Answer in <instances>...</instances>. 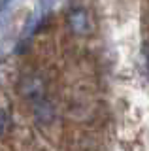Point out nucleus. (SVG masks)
I'll use <instances>...</instances> for the list:
<instances>
[{"instance_id":"nucleus-1","label":"nucleus","mask_w":149,"mask_h":151,"mask_svg":"<svg viewBox=\"0 0 149 151\" xmlns=\"http://www.w3.org/2000/svg\"><path fill=\"white\" fill-rule=\"evenodd\" d=\"M70 27L76 34H87L91 30V23H89V15L85 9H72L70 13Z\"/></svg>"},{"instance_id":"nucleus-2","label":"nucleus","mask_w":149,"mask_h":151,"mask_svg":"<svg viewBox=\"0 0 149 151\" xmlns=\"http://www.w3.org/2000/svg\"><path fill=\"white\" fill-rule=\"evenodd\" d=\"M8 125H10V117H8L6 111L0 110V136H2L4 132L8 130Z\"/></svg>"}]
</instances>
